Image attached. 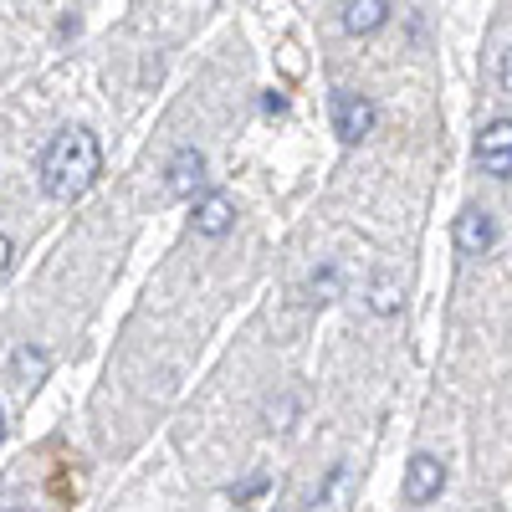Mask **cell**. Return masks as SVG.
Wrapping results in <instances>:
<instances>
[{"mask_svg": "<svg viewBox=\"0 0 512 512\" xmlns=\"http://www.w3.org/2000/svg\"><path fill=\"white\" fill-rule=\"evenodd\" d=\"M36 175H41V190L52 200H82L103 175V149L88 128H62V134L41 149Z\"/></svg>", "mask_w": 512, "mask_h": 512, "instance_id": "obj_1", "label": "cell"}, {"mask_svg": "<svg viewBox=\"0 0 512 512\" xmlns=\"http://www.w3.org/2000/svg\"><path fill=\"white\" fill-rule=\"evenodd\" d=\"M328 118H333V134L344 139V144H364V139L374 134V123H379V108H374L364 93L338 88V93H333V108H328Z\"/></svg>", "mask_w": 512, "mask_h": 512, "instance_id": "obj_2", "label": "cell"}, {"mask_svg": "<svg viewBox=\"0 0 512 512\" xmlns=\"http://www.w3.org/2000/svg\"><path fill=\"white\" fill-rule=\"evenodd\" d=\"M477 164L492 180H512V118H492L477 134Z\"/></svg>", "mask_w": 512, "mask_h": 512, "instance_id": "obj_3", "label": "cell"}, {"mask_svg": "<svg viewBox=\"0 0 512 512\" xmlns=\"http://www.w3.org/2000/svg\"><path fill=\"white\" fill-rule=\"evenodd\" d=\"M441 487H446V466H441V456L415 451L410 466H405V502H410V507H425V502H436V497H441Z\"/></svg>", "mask_w": 512, "mask_h": 512, "instance_id": "obj_4", "label": "cell"}, {"mask_svg": "<svg viewBox=\"0 0 512 512\" xmlns=\"http://www.w3.org/2000/svg\"><path fill=\"white\" fill-rule=\"evenodd\" d=\"M456 251L461 256H487L492 246H497V221L487 216V210H477V205H466L461 216H456Z\"/></svg>", "mask_w": 512, "mask_h": 512, "instance_id": "obj_5", "label": "cell"}, {"mask_svg": "<svg viewBox=\"0 0 512 512\" xmlns=\"http://www.w3.org/2000/svg\"><path fill=\"white\" fill-rule=\"evenodd\" d=\"M164 190L175 200H195L205 190V154L200 149H180L175 159H169V169H164Z\"/></svg>", "mask_w": 512, "mask_h": 512, "instance_id": "obj_6", "label": "cell"}, {"mask_svg": "<svg viewBox=\"0 0 512 512\" xmlns=\"http://www.w3.org/2000/svg\"><path fill=\"white\" fill-rule=\"evenodd\" d=\"M190 226H195V236H226L231 226H236V205L221 195V190H205L200 200H195V210H190Z\"/></svg>", "mask_w": 512, "mask_h": 512, "instance_id": "obj_7", "label": "cell"}, {"mask_svg": "<svg viewBox=\"0 0 512 512\" xmlns=\"http://www.w3.org/2000/svg\"><path fill=\"white\" fill-rule=\"evenodd\" d=\"M390 21V0H344V31L349 36H374Z\"/></svg>", "mask_w": 512, "mask_h": 512, "instance_id": "obj_8", "label": "cell"}, {"mask_svg": "<svg viewBox=\"0 0 512 512\" xmlns=\"http://www.w3.org/2000/svg\"><path fill=\"white\" fill-rule=\"evenodd\" d=\"M47 374H52V354L41 349V344H21V349L11 354V379L26 384V390H31V384H41Z\"/></svg>", "mask_w": 512, "mask_h": 512, "instance_id": "obj_9", "label": "cell"}, {"mask_svg": "<svg viewBox=\"0 0 512 512\" xmlns=\"http://www.w3.org/2000/svg\"><path fill=\"white\" fill-rule=\"evenodd\" d=\"M400 303H405L400 277H395V272H379V277H374V287H369V308H374L379 318H390V313H400Z\"/></svg>", "mask_w": 512, "mask_h": 512, "instance_id": "obj_10", "label": "cell"}, {"mask_svg": "<svg viewBox=\"0 0 512 512\" xmlns=\"http://www.w3.org/2000/svg\"><path fill=\"white\" fill-rule=\"evenodd\" d=\"M333 287H338V277H333V267H323V272L308 282V303H328V297H333Z\"/></svg>", "mask_w": 512, "mask_h": 512, "instance_id": "obj_11", "label": "cell"}, {"mask_svg": "<svg viewBox=\"0 0 512 512\" xmlns=\"http://www.w3.org/2000/svg\"><path fill=\"white\" fill-rule=\"evenodd\" d=\"M11 256H16V246H11V236H6V231H0V277L11 272Z\"/></svg>", "mask_w": 512, "mask_h": 512, "instance_id": "obj_12", "label": "cell"}, {"mask_svg": "<svg viewBox=\"0 0 512 512\" xmlns=\"http://www.w3.org/2000/svg\"><path fill=\"white\" fill-rule=\"evenodd\" d=\"M502 93H512V47L502 52Z\"/></svg>", "mask_w": 512, "mask_h": 512, "instance_id": "obj_13", "label": "cell"}, {"mask_svg": "<svg viewBox=\"0 0 512 512\" xmlns=\"http://www.w3.org/2000/svg\"><path fill=\"white\" fill-rule=\"evenodd\" d=\"M262 108H267V113H287V98H282V93H267Z\"/></svg>", "mask_w": 512, "mask_h": 512, "instance_id": "obj_14", "label": "cell"}, {"mask_svg": "<svg viewBox=\"0 0 512 512\" xmlns=\"http://www.w3.org/2000/svg\"><path fill=\"white\" fill-rule=\"evenodd\" d=\"M0 441H6V415H0Z\"/></svg>", "mask_w": 512, "mask_h": 512, "instance_id": "obj_15", "label": "cell"}]
</instances>
